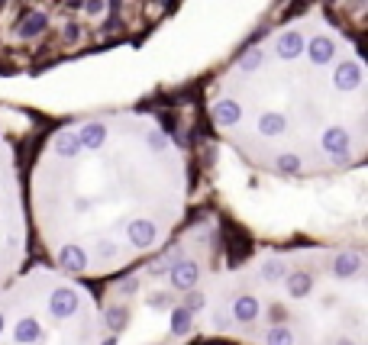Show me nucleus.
<instances>
[{"mask_svg":"<svg viewBox=\"0 0 368 345\" xmlns=\"http://www.w3.org/2000/svg\"><path fill=\"white\" fill-rule=\"evenodd\" d=\"M210 120L236 152L281 175H320L365 155V68L323 16L274 30L210 87Z\"/></svg>","mask_w":368,"mask_h":345,"instance_id":"obj_2","label":"nucleus"},{"mask_svg":"<svg viewBox=\"0 0 368 345\" xmlns=\"http://www.w3.org/2000/svg\"><path fill=\"white\" fill-rule=\"evenodd\" d=\"M32 197L55 265L81 274L123 268L178 223L181 146L146 113L74 123L39 155Z\"/></svg>","mask_w":368,"mask_h":345,"instance_id":"obj_1","label":"nucleus"},{"mask_svg":"<svg viewBox=\"0 0 368 345\" xmlns=\"http://www.w3.org/2000/svg\"><path fill=\"white\" fill-rule=\"evenodd\" d=\"M20 184H17V168H13V152L0 133V274L13 265L17 242H20Z\"/></svg>","mask_w":368,"mask_h":345,"instance_id":"obj_4","label":"nucleus"},{"mask_svg":"<svg viewBox=\"0 0 368 345\" xmlns=\"http://www.w3.org/2000/svg\"><path fill=\"white\" fill-rule=\"evenodd\" d=\"M0 300V345H104L97 335L91 300L68 284H43L32 293V281L13 287Z\"/></svg>","mask_w":368,"mask_h":345,"instance_id":"obj_3","label":"nucleus"}]
</instances>
